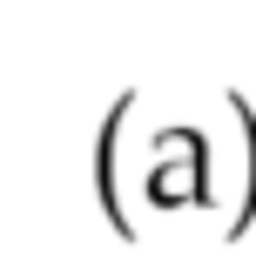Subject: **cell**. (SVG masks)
<instances>
[{
	"instance_id": "6da1fadb",
	"label": "cell",
	"mask_w": 256,
	"mask_h": 256,
	"mask_svg": "<svg viewBox=\"0 0 256 256\" xmlns=\"http://www.w3.org/2000/svg\"><path fill=\"white\" fill-rule=\"evenodd\" d=\"M108 202L135 243H230L256 202V142L222 94H135L108 135Z\"/></svg>"
}]
</instances>
